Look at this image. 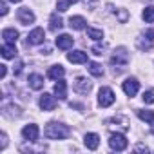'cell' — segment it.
Listing matches in <instances>:
<instances>
[{"label":"cell","mask_w":154,"mask_h":154,"mask_svg":"<svg viewBox=\"0 0 154 154\" xmlns=\"http://www.w3.org/2000/svg\"><path fill=\"white\" fill-rule=\"evenodd\" d=\"M44 132H45V138H49V140H63V138L69 136L71 129L67 125H63V123L51 122V123H47V127H45Z\"/></svg>","instance_id":"1"},{"label":"cell","mask_w":154,"mask_h":154,"mask_svg":"<svg viewBox=\"0 0 154 154\" xmlns=\"http://www.w3.org/2000/svg\"><path fill=\"white\" fill-rule=\"evenodd\" d=\"M114 100H116V96H114V93H112L111 87H102L100 89V93H98V103H100V107H109V105L114 103Z\"/></svg>","instance_id":"2"},{"label":"cell","mask_w":154,"mask_h":154,"mask_svg":"<svg viewBox=\"0 0 154 154\" xmlns=\"http://www.w3.org/2000/svg\"><path fill=\"white\" fill-rule=\"evenodd\" d=\"M127 145H129V141H127V138L123 136V134H111V138H109V147L112 149V150H125L127 149Z\"/></svg>","instance_id":"3"},{"label":"cell","mask_w":154,"mask_h":154,"mask_svg":"<svg viewBox=\"0 0 154 154\" xmlns=\"http://www.w3.org/2000/svg\"><path fill=\"white\" fill-rule=\"evenodd\" d=\"M91 87H93V84L87 78H84V76H78V78L74 80V85H72L74 93H78V94H87L91 91Z\"/></svg>","instance_id":"4"},{"label":"cell","mask_w":154,"mask_h":154,"mask_svg":"<svg viewBox=\"0 0 154 154\" xmlns=\"http://www.w3.org/2000/svg\"><path fill=\"white\" fill-rule=\"evenodd\" d=\"M17 18H18V22L22 26H29V24L35 22V15H33V11L29 8H20L17 11Z\"/></svg>","instance_id":"5"},{"label":"cell","mask_w":154,"mask_h":154,"mask_svg":"<svg viewBox=\"0 0 154 154\" xmlns=\"http://www.w3.org/2000/svg\"><path fill=\"white\" fill-rule=\"evenodd\" d=\"M45 40V33L42 27H35L29 35H27V45H38Z\"/></svg>","instance_id":"6"},{"label":"cell","mask_w":154,"mask_h":154,"mask_svg":"<svg viewBox=\"0 0 154 154\" xmlns=\"http://www.w3.org/2000/svg\"><path fill=\"white\" fill-rule=\"evenodd\" d=\"M122 89H123V93L127 94V96H136V93H138V89H140V82L136 80V78H127L125 82H123V85H122Z\"/></svg>","instance_id":"7"},{"label":"cell","mask_w":154,"mask_h":154,"mask_svg":"<svg viewBox=\"0 0 154 154\" xmlns=\"http://www.w3.org/2000/svg\"><path fill=\"white\" fill-rule=\"evenodd\" d=\"M127 62H129V54H127L125 47L116 49L114 54H112V58H111V63H112V65H125Z\"/></svg>","instance_id":"8"},{"label":"cell","mask_w":154,"mask_h":154,"mask_svg":"<svg viewBox=\"0 0 154 154\" xmlns=\"http://www.w3.org/2000/svg\"><path fill=\"white\" fill-rule=\"evenodd\" d=\"M38 125H35V123H29V125H26L24 129H22V136L27 140V141H36L38 140Z\"/></svg>","instance_id":"9"},{"label":"cell","mask_w":154,"mask_h":154,"mask_svg":"<svg viewBox=\"0 0 154 154\" xmlns=\"http://www.w3.org/2000/svg\"><path fill=\"white\" fill-rule=\"evenodd\" d=\"M40 107H42V111H53V109L56 107V98H54L53 94L44 93V94L40 96Z\"/></svg>","instance_id":"10"},{"label":"cell","mask_w":154,"mask_h":154,"mask_svg":"<svg viewBox=\"0 0 154 154\" xmlns=\"http://www.w3.org/2000/svg\"><path fill=\"white\" fill-rule=\"evenodd\" d=\"M84 143H85V147H87L89 150H96L98 145H100V136H98L96 132H89V134H85Z\"/></svg>","instance_id":"11"},{"label":"cell","mask_w":154,"mask_h":154,"mask_svg":"<svg viewBox=\"0 0 154 154\" xmlns=\"http://www.w3.org/2000/svg\"><path fill=\"white\" fill-rule=\"evenodd\" d=\"M72 44H74V38L71 36V35H60L58 38H56V45H58V49H71L72 47Z\"/></svg>","instance_id":"12"},{"label":"cell","mask_w":154,"mask_h":154,"mask_svg":"<svg viewBox=\"0 0 154 154\" xmlns=\"http://www.w3.org/2000/svg\"><path fill=\"white\" fill-rule=\"evenodd\" d=\"M54 96L58 98V100H65L67 98V84L60 78V80H56V84H54Z\"/></svg>","instance_id":"13"},{"label":"cell","mask_w":154,"mask_h":154,"mask_svg":"<svg viewBox=\"0 0 154 154\" xmlns=\"http://www.w3.org/2000/svg\"><path fill=\"white\" fill-rule=\"evenodd\" d=\"M67 60L71 63H85L87 62V53H84V51H72V53L67 54Z\"/></svg>","instance_id":"14"},{"label":"cell","mask_w":154,"mask_h":154,"mask_svg":"<svg viewBox=\"0 0 154 154\" xmlns=\"http://www.w3.org/2000/svg\"><path fill=\"white\" fill-rule=\"evenodd\" d=\"M85 26H87V22L84 17H71L69 18V27L74 31H82V29H85Z\"/></svg>","instance_id":"15"},{"label":"cell","mask_w":154,"mask_h":154,"mask_svg":"<svg viewBox=\"0 0 154 154\" xmlns=\"http://www.w3.org/2000/svg\"><path fill=\"white\" fill-rule=\"evenodd\" d=\"M27 84H29V87L31 89H35V91H38V89H42L44 87V78L40 74H29V78H27Z\"/></svg>","instance_id":"16"},{"label":"cell","mask_w":154,"mask_h":154,"mask_svg":"<svg viewBox=\"0 0 154 154\" xmlns=\"http://www.w3.org/2000/svg\"><path fill=\"white\" fill-rule=\"evenodd\" d=\"M2 38L6 40V44H15L18 40V31L15 27H8L2 31Z\"/></svg>","instance_id":"17"},{"label":"cell","mask_w":154,"mask_h":154,"mask_svg":"<svg viewBox=\"0 0 154 154\" xmlns=\"http://www.w3.org/2000/svg\"><path fill=\"white\" fill-rule=\"evenodd\" d=\"M63 74H65V69L58 63V65H53L49 71H47V76L51 80H60V78H63Z\"/></svg>","instance_id":"18"},{"label":"cell","mask_w":154,"mask_h":154,"mask_svg":"<svg viewBox=\"0 0 154 154\" xmlns=\"http://www.w3.org/2000/svg\"><path fill=\"white\" fill-rule=\"evenodd\" d=\"M62 27H63V24H62V18L58 17V13H53V15H51V18H49V29L56 33V31H60Z\"/></svg>","instance_id":"19"},{"label":"cell","mask_w":154,"mask_h":154,"mask_svg":"<svg viewBox=\"0 0 154 154\" xmlns=\"http://www.w3.org/2000/svg\"><path fill=\"white\" fill-rule=\"evenodd\" d=\"M0 53H2L4 58H15L17 56V49H15V44H4L2 49H0Z\"/></svg>","instance_id":"20"},{"label":"cell","mask_w":154,"mask_h":154,"mask_svg":"<svg viewBox=\"0 0 154 154\" xmlns=\"http://www.w3.org/2000/svg\"><path fill=\"white\" fill-rule=\"evenodd\" d=\"M136 114H138V118L143 120V122H149V123L154 122V111H143V109H138Z\"/></svg>","instance_id":"21"},{"label":"cell","mask_w":154,"mask_h":154,"mask_svg":"<svg viewBox=\"0 0 154 154\" xmlns=\"http://www.w3.org/2000/svg\"><path fill=\"white\" fill-rule=\"evenodd\" d=\"M89 72H91L93 76H102V74H103V67H102L98 62H91V63H89Z\"/></svg>","instance_id":"22"},{"label":"cell","mask_w":154,"mask_h":154,"mask_svg":"<svg viewBox=\"0 0 154 154\" xmlns=\"http://www.w3.org/2000/svg\"><path fill=\"white\" fill-rule=\"evenodd\" d=\"M141 17H143V20H145V22H149V24H154V8H152V6L145 8Z\"/></svg>","instance_id":"23"},{"label":"cell","mask_w":154,"mask_h":154,"mask_svg":"<svg viewBox=\"0 0 154 154\" xmlns=\"http://www.w3.org/2000/svg\"><path fill=\"white\" fill-rule=\"evenodd\" d=\"M87 35H89V38H93V40H102V38H103L102 29H93V27H89V29H87Z\"/></svg>","instance_id":"24"},{"label":"cell","mask_w":154,"mask_h":154,"mask_svg":"<svg viewBox=\"0 0 154 154\" xmlns=\"http://www.w3.org/2000/svg\"><path fill=\"white\" fill-rule=\"evenodd\" d=\"M141 98H143V102H145V103H154V91H150V89H149V91H145Z\"/></svg>","instance_id":"25"},{"label":"cell","mask_w":154,"mask_h":154,"mask_svg":"<svg viewBox=\"0 0 154 154\" xmlns=\"http://www.w3.org/2000/svg\"><path fill=\"white\" fill-rule=\"evenodd\" d=\"M69 6H71V4H69V0H58V11H60V13L67 11Z\"/></svg>","instance_id":"26"},{"label":"cell","mask_w":154,"mask_h":154,"mask_svg":"<svg viewBox=\"0 0 154 154\" xmlns=\"http://www.w3.org/2000/svg\"><path fill=\"white\" fill-rule=\"evenodd\" d=\"M127 18H129L127 11H125V9H120V11H118V20H120V22H127Z\"/></svg>","instance_id":"27"},{"label":"cell","mask_w":154,"mask_h":154,"mask_svg":"<svg viewBox=\"0 0 154 154\" xmlns=\"http://www.w3.org/2000/svg\"><path fill=\"white\" fill-rule=\"evenodd\" d=\"M0 15H2V17H6V15H8V6H6V2L0 4Z\"/></svg>","instance_id":"28"},{"label":"cell","mask_w":154,"mask_h":154,"mask_svg":"<svg viewBox=\"0 0 154 154\" xmlns=\"http://www.w3.org/2000/svg\"><path fill=\"white\" fill-rule=\"evenodd\" d=\"M6 74H8V65H0V76L6 78Z\"/></svg>","instance_id":"29"},{"label":"cell","mask_w":154,"mask_h":154,"mask_svg":"<svg viewBox=\"0 0 154 154\" xmlns=\"http://www.w3.org/2000/svg\"><path fill=\"white\" fill-rule=\"evenodd\" d=\"M145 36H147L150 42H154V29H149V31L145 33Z\"/></svg>","instance_id":"30"},{"label":"cell","mask_w":154,"mask_h":154,"mask_svg":"<svg viewBox=\"0 0 154 154\" xmlns=\"http://www.w3.org/2000/svg\"><path fill=\"white\" fill-rule=\"evenodd\" d=\"M22 65H24V63L18 60V62H17V67H15V74H20V71H22Z\"/></svg>","instance_id":"31"},{"label":"cell","mask_w":154,"mask_h":154,"mask_svg":"<svg viewBox=\"0 0 154 154\" xmlns=\"http://www.w3.org/2000/svg\"><path fill=\"white\" fill-rule=\"evenodd\" d=\"M76 2H78V0H69V4H76Z\"/></svg>","instance_id":"32"},{"label":"cell","mask_w":154,"mask_h":154,"mask_svg":"<svg viewBox=\"0 0 154 154\" xmlns=\"http://www.w3.org/2000/svg\"><path fill=\"white\" fill-rule=\"evenodd\" d=\"M150 132L154 134V122H152V127H150Z\"/></svg>","instance_id":"33"},{"label":"cell","mask_w":154,"mask_h":154,"mask_svg":"<svg viewBox=\"0 0 154 154\" xmlns=\"http://www.w3.org/2000/svg\"><path fill=\"white\" fill-rule=\"evenodd\" d=\"M9 2H20V0H9Z\"/></svg>","instance_id":"34"}]
</instances>
